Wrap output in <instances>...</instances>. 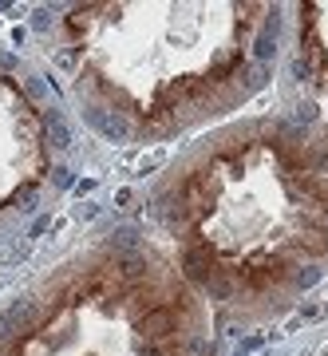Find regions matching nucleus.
Instances as JSON below:
<instances>
[{
    "mask_svg": "<svg viewBox=\"0 0 328 356\" xmlns=\"http://www.w3.org/2000/svg\"><path fill=\"white\" fill-rule=\"evenodd\" d=\"M20 119H28V111L20 115V107H8L4 95H0V131L13 127V123H20ZM28 159H32V139H28V135L24 139L0 143V198L16 191V182H20V175H24Z\"/></svg>",
    "mask_w": 328,
    "mask_h": 356,
    "instance_id": "1",
    "label": "nucleus"
}]
</instances>
